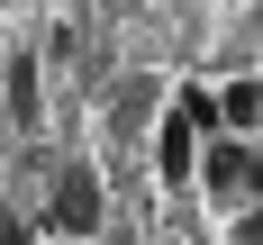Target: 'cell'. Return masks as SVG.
<instances>
[{"instance_id": "cell-7", "label": "cell", "mask_w": 263, "mask_h": 245, "mask_svg": "<svg viewBox=\"0 0 263 245\" xmlns=\"http://www.w3.org/2000/svg\"><path fill=\"white\" fill-rule=\"evenodd\" d=\"M0 245H36V236H27V227H18V218H0Z\"/></svg>"}, {"instance_id": "cell-5", "label": "cell", "mask_w": 263, "mask_h": 245, "mask_svg": "<svg viewBox=\"0 0 263 245\" xmlns=\"http://www.w3.org/2000/svg\"><path fill=\"white\" fill-rule=\"evenodd\" d=\"M9 109H18L27 127H36V64H27V54H18V64H9Z\"/></svg>"}, {"instance_id": "cell-3", "label": "cell", "mask_w": 263, "mask_h": 245, "mask_svg": "<svg viewBox=\"0 0 263 245\" xmlns=\"http://www.w3.org/2000/svg\"><path fill=\"white\" fill-rule=\"evenodd\" d=\"M200 182H209L218 200H245V191L263 182V155H254V145H227V136H218V145H209V163H200Z\"/></svg>"}, {"instance_id": "cell-4", "label": "cell", "mask_w": 263, "mask_h": 245, "mask_svg": "<svg viewBox=\"0 0 263 245\" xmlns=\"http://www.w3.org/2000/svg\"><path fill=\"white\" fill-rule=\"evenodd\" d=\"M218 127H263V82H227L218 91Z\"/></svg>"}, {"instance_id": "cell-2", "label": "cell", "mask_w": 263, "mask_h": 245, "mask_svg": "<svg viewBox=\"0 0 263 245\" xmlns=\"http://www.w3.org/2000/svg\"><path fill=\"white\" fill-rule=\"evenodd\" d=\"M46 209H54V227H64V236H91V227H100V173H91V163H64Z\"/></svg>"}, {"instance_id": "cell-6", "label": "cell", "mask_w": 263, "mask_h": 245, "mask_svg": "<svg viewBox=\"0 0 263 245\" xmlns=\"http://www.w3.org/2000/svg\"><path fill=\"white\" fill-rule=\"evenodd\" d=\"M236 245H263V209H245V227H236Z\"/></svg>"}, {"instance_id": "cell-1", "label": "cell", "mask_w": 263, "mask_h": 245, "mask_svg": "<svg viewBox=\"0 0 263 245\" xmlns=\"http://www.w3.org/2000/svg\"><path fill=\"white\" fill-rule=\"evenodd\" d=\"M200 127H218V100H209V91H182L173 118H163V136H155V173H163V182H191V163H200Z\"/></svg>"}]
</instances>
